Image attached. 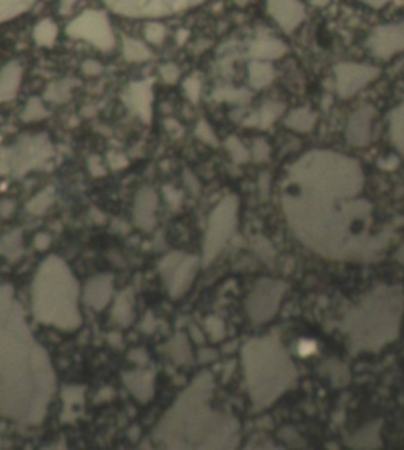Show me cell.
I'll return each instance as SVG.
<instances>
[{"label": "cell", "mask_w": 404, "mask_h": 450, "mask_svg": "<svg viewBox=\"0 0 404 450\" xmlns=\"http://www.w3.org/2000/svg\"><path fill=\"white\" fill-rule=\"evenodd\" d=\"M364 173L355 160L328 150L305 154L289 169L283 209L294 233L330 258L364 259L386 241L371 236V204L359 200Z\"/></svg>", "instance_id": "obj_1"}, {"label": "cell", "mask_w": 404, "mask_h": 450, "mask_svg": "<svg viewBox=\"0 0 404 450\" xmlns=\"http://www.w3.org/2000/svg\"><path fill=\"white\" fill-rule=\"evenodd\" d=\"M33 311L40 321L62 329H73L81 324L78 284L57 258H50L41 264L33 283Z\"/></svg>", "instance_id": "obj_2"}, {"label": "cell", "mask_w": 404, "mask_h": 450, "mask_svg": "<svg viewBox=\"0 0 404 450\" xmlns=\"http://www.w3.org/2000/svg\"><path fill=\"white\" fill-rule=\"evenodd\" d=\"M246 383L256 405H267L292 384V365L273 340H256L245 346Z\"/></svg>", "instance_id": "obj_3"}, {"label": "cell", "mask_w": 404, "mask_h": 450, "mask_svg": "<svg viewBox=\"0 0 404 450\" xmlns=\"http://www.w3.org/2000/svg\"><path fill=\"white\" fill-rule=\"evenodd\" d=\"M401 294H392L382 289L381 294H373L364 305L359 306L352 316L351 337L360 347H376L393 338L400 324Z\"/></svg>", "instance_id": "obj_4"}, {"label": "cell", "mask_w": 404, "mask_h": 450, "mask_svg": "<svg viewBox=\"0 0 404 450\" xmlns=\"http://www.w3.org/2000/svg\"><path fill=\"white\" fill-rule=\"evenodd\" d=\"M52 146L47 136H25L15 146L0 150V174L23 175L50 158Z\"/></svg>", "instance_id": "obj_5"}, {"label": "cell", "mask_w": 404, "mask_h": 450, "mask_svg": "<svg viewBox=\"0 0 404 450\" xmlns=\"http://www.w3.org/2000/svg\"><path fill=\"white\" fill-rule=\"evenodd\" d=\"M112 11L128 18H163L187 11L204 0H103Z\"/></svg>", "instance_id": "obj_6"}, {"label": "cell", "mask_w": 404, "mask_h": 450, "mask_svg": "<svg viewBox=\"0 0 404 450\" xmlns=\"http://www.w3.org/2000/svg\"><path fill=\"white\" fill-rule=\"evenodd\" d=\"M68 37L84 40L103 51H109L115 43L114 32L105 11L87 10L67 27Z\"/></svg>", "instance_id": "obj_7"}, {"label": "cell", "mask_w": 404, "mask_h": 450, "mask_svg": "<svg viewBox=\"0 0 404 450\" xmlns=\"http://www.w3.org/2000/svg\"><path fill=\"white\" fill-rule=\"evenodd\" d=\"M379 73L381 70L374 65L355 62L338 64L333 70L335 88L340 97L349 98L378 78Z\"/></svg>", "instance_id": "obj_8"}, {"label": "cell", "mask_w": 404, "mask_h": 450, "mask_svg": "<svg viewBox=\"0 0 404 450\" xmlns=\"http://www.w3.org/2000/svg\"><path fill=\"white\" fill-rule=\"evenodd\" d=\"M367 46L374 57L381 60L392 59L404 51V21L378 25L371 30Z\"/></svg>", "instance_id": "obj_9"}, {"label": "cell", "mask_w": 404, "mask_h": 450, "mask_svg": "<svg viewBox=\"0 0 404 450\" xmlns=\"http://www.w3.org/2000/svg\"><path fill=\"white\" fill-rule=\"evenodd\" d=\"M236 210L237 200L236 197H226V200L215 209L210 217V228L207 233V248L205 253L215 256V251L220 245L224 243L226 238L231 234V228L236 224Z\"/></svg>", "instance_id": "obj_10"}, {"label": "cell", "mask_w": 404, "mask_h": 450, "mask_svg": "<svg viewBox=\"0 0 404 450\" xmlns=\"http://www.w3.org/2000/svg\"><path fill=\"white\" fill-rule=\"evenodd\" d=\"M265 11L286 33L296 30L305 19V6L300 0H265Z\"/></svg>", "instance_id": "obj_11"}, {"label": "cell", "mask_w": 404, "mask_h": 450, "mask_svg": "<svg viewBox=\"0 0 404 450\" xmlns=\"http://www.w3.org/2000/svg\"><path fill=\"white\" fill-rule=\"evenodd\" d=\"M125 105L136 112L144 122H150L152 117V86L149 81H139V83L129 84L123 95Z\"/></svg>", "instance_id": "obj_12"}, {"label": "cell", "mask_w": 404, "mask_h": 450, "mask_svg": "<svg viewBox=\"0 0 404 450\" xmlns=\"http://www.w3.org/2000/svg\"><path fill=\"white\" fill-rule=\"evenodd\" d=\"M373 108H362L352 115L349 120L346 129V138L352 146H365L369 141V133H371V119H373Z\"/></svg>", "instance_id": "obj_13"}, {"label": "cell", "mask_w": 404, "mask_h": 450, "mask_svg": "<svg viewBox=\"0 0 404 450\" xmlns=\"http://www.w3.org/2000/svg\"><path fill=\"white\" fill-rule=\"evenodd\" d=\"M23 79V67L16 60H11L6 65H4L0 70V103L15 98L18 93V88Z\"/></svg>", "instance_id": "obj_14"}, {"label": "cell", "mask_w": 404, "mask_h": 450, "mask_svg": "<svg viewBox=\"0 0 404 450\" xmlns=\"http://www.w3.org/2000/svg\"><path fill=\"white\" fill-rule=\"evenodd\" d=\"M251 60H277L286 54V46L277 38H259L250 45Z\"/></svg>", "instance_id": "obj_15"}, {"label": "cell", "mask_w": 404, "mask_h": 450, "mask_svg": "<svg viewBox=\"0 0 404 450\" xmlns=\"http://www.w3.org/2000/svg\"><path fill=\"white\" fill-rule=\"evenodd\" d=\"M84 299L95 310L105 308L109 299H111V279H109V277L93 278L92 282L87 284Z\"/></svg>", "instance_id": "obj_16"}, {"label": "cell", "mask_w": 404, "mask_h": 450, "mask_svg": "<svg viewBox=\"0 0 404 450\" xmlns=\"http://www.w3.org/2000/svg\"><path fill=\"white\" fill-rule=\"evenodd\" d=\"M156 209V195L154 190L144 188L136 197L134 206V217L136 223L141 224L142 228H150L154 224V212Z\"/></svg>", "instance_id": "obj_17"}, {"label": "cell", "mask_w": 404, "mask_h": 450, "mask_svg": "<svg viewBox=\"0 0 404 450\" xmlns=\"http://www.w3.org/2000/svg\"><path fill=\"white\" fill-rule=\"evenodd\" d=\"M275 73H273V67L270 62L265 60H251L248 65V79L250 84L255 88H264L269 86Z\"/></svg>", "instance_id": "obj_18"}, {"label": "cell", "mask_w": 404, "mask_h": 450, "mask_svg": "<svg viewBox=\"0 0 404 450\" xmlns=\"http://www.w3.org/2000/svg\"><path fill=\"white\" fill-rule=\"evenodd\" d=\"M57 25L56 23L51 21V19H43V21H40L33 27V40H35V43L41 47L52 46L57 38Z\"/></svg>", "instance_id": "obj_19"}, {"label": "cell", "mask_w": 404, "mask_h": 450, "mask_svg": "<svg viewBox=\"0 0 404 450\" xmlns=\"http://www.w3.org/2000/svg\"><path fill=\"white\" fill-rule=\"evenodd\" d=\"M123 56L129 62H146V60L152 59V51L139 40L123 37Z\"/></svg>", "instance_id": "obj_20"}, {"label": "cell", "mask_w": 404, "mask_h": 450, "mask_svg": "<svg viewBox=\"0 0 404 450\" xmlns=\"http://www.w3.org/2000/svg\"><path fill=\"white\" fill-rule=\"evenodd\" d=\"M314 124H316V115H314V112L308 111V109H305V108L296 109V111H292L286 119L287 127L296 129V132H302V133L313 129Z\"/></svg>", "instance_id": "obj_21"}, {"label": "cell", "mask_w": 404, "mask_h": 450, "mask_svg": "<svg viewBox=\"0 0 404 450\" xmlns=\"http://www.w3.org/2000/svg\"><path fill=\"white\" fill-rule=\"evenodd\" d=\"M37 0H0V23H6L27 11Z\"/></svg>", "instance_id": "obj_22"}, {"label": "cell", "mask_w": 404, "mask_h": 450, "mask_svg": "<svg viewBox=\"0 0 404 450\" xmlns=\"http://www.w3.org/2000/svg\"><path fill=\"white\" fill-rule=\"evenodd\" d=\"M125 384L132 388V392L141 400H147L150 397V392H152V381H150L149 374H128V376H125Z\"/></svg>", "instance_id": "obj_23"}, {"label": "cell", "mask_w": 404, "mask_h": 450, "mask_svg": "<svg viewBox=\"0 0 404 450\" xmlns=\"http://www.w3.org/2000/svg\"><path fill=\"white\" fill-rule=\"evenodd\" d=\"M390 134H392L393 144L404 154V101L395 108L390 119Z\"/></svg>", "instance_id": "obj_24"}, {"label": "cell", "mask_w": 404, "mask_h": 450, "mask_svg": "<svg viewBox=\"0 0 404 450\" xmlns=\"http://www.w3.org/2000/svg\"><path fill=\"white\" fill-rule=\"evenodd\" d=\"M73 86H74L73 79H65V81L52 83L46 88V100H51L54 101V103H64V101L70 98Z\"/></svg>", "instance_id": "obj_25"}, {"label": "cell", "mask_w": 404, "mask_h": 450, "mask_svg": "<svg viewBox=\"0 0 404 450\" xmlns=\"http://www.w3.org/2000/svg\"><path fill=\"white\" fill-rule=\"evenodd\" d=\"M283 112V105L279 103H267L264 105L259 112L255 115V125L265 128L270 124H273V120H277Z\"/></svg>", "instance_id": "obj_26"}, {"label": "cell", "mask_w": 404, "mask_h": 450, "mask_svg": "<svg viewBox=\"0 0 404 450\" xmlns=\"http://www.w3.org/2000/svg\"><path fill=\"white\" fill-rule=\"evenodd\" d=\"M112 316L115 318V321L122 325H127L132 321V299L127 297V291L115 300Z\"/></svg>", "instance_id": "obj_27"}, {"label": "cell", "mask_w": 404, "mask_h": 450, "mask_svg": "<svg viewBox=\"0 0 404 450\" xmlns=\"http://www.w3.org/2000/svg\"><path fill=\"white\" fill-rule=\"evenodd\" d=\"M52 200H54L52 188H47V190H45V192H41L38 196L33 197V200L27 204V209H29V212L40 215V214L46 212L47 207H50L52 204Z\"/></svg>", "instance_id": "obj_28"}, {"label": "cell", "mask_w": 404, "mask_h": 450, "mask_svg": "<svg viewBox=\"0 0 404 450\" xmlns=\"http://www.w3.org/2000/svg\"><path fill=\"white\" fill-rule=\"evenodd\" d=\"M144 37L150 45H161L166 38V27L158 21H150L144 27Z\"/></svg>", "instance_id": "obj_29"}, {"label": "cell", "mask_w": 404, "mask_h": 450, "mask_svg": "<svg viewBox=\"0 0 404 450\" xmlns=\"http://www.w3.org/2000/svg\"><path fill=\"white\" fill-rule=\"evenodd\" d=\"M47 115V111L45 109L41 100L38 98H30L29 103H27L24 112H23V119L25 122H33V120H40L45 119Z\"/></svg>", "instance_id": "obj_30"}, {"label": "cell", "mask_w": 404, "mask_h": 450, "mask_svg": "<svg viewBox=\"0 0 404 450\" xmlns=\"http://www.w3.org/2000/svg\"><path fill=\"white\" fill-rule=\"evenodd\" d=\"M226 146H228L229 152L232 154V156H234L236 161L243 163L248 160V152H246V149L237 138H229L228 142H226Z\"/></svg>", "instance_id": "obj_31"}, {"label": "cell", "mask_w": 404, "mask_h": 450, "mask_svg": "<svg viewBox=\"0 0 404 450\" xmlns=\"http://www.w3.org/2000/svg\"><path fill=\"white\" fill-rule=\"evenodd\" d=\"M183 91L191 101H197L201 92V83L196 76H190L183 81Z\"/></svg>", "instance_id": "obj_32"}, {"label": "cell", "mask_w": 404, "mask_h": 450, "mask_svg": "<svg viewBox=\"0 0 404 450\" xmlns=\"http://www.w3.org/2000/svg\"><path fill=\"white\" fill-rule=\"evenodd\" d=\"M215 95L218 100H228V101H242L245 98H248V93L246 92L237 91V88H229V87L220 88Z\"/></svg>", "instance_id": "obj_33"}, {"label": "cell", "mask_w": 404, "mask_h": 450, "mask_svg": "<svg viewBox=\"0 0 404 450\" xmlns=\"http://www.w3.org/2000/svg\"><path fill=\"white\" fill-rule=\"evenodd\" d=\"M160 73H161V78H163L164 83H168V84H174V83H177V81H179V78H180L179 67L174 65V64L163 65V67L160 68Z\"/></svg>", "instance_id": "obj_34"}, {"label": "cell", "mask_w": 404, "mask_h": 450, "mask_svg": "<svg viewBox=\"0 0 404 450\" xmlns=\"http://www.w3.org/2000/svg\"><path fill=\"white\" fill-rule=\"evenodd\" d=\"M196 133L204 142H210V144H215V134L212 132L210 127L205 124V122H201L200 127H197Z\"/></svg>", "instance_id": "obj_35"}, {"label": "cell", "mask_w": 404, "mask_h": 450, "mask_svg": "<svg viewBox=\"0 0 404 450\" xmlns=\"http://www.w3.org/2000/svg\"><path fill=\"white\" fill-rule=\"evenodd\" d=\"M82 71L88 74V76H97V74L103 71V65L97 62V60H86V62L82 64Z\"/></svg>", "instance_id": "obj_36"}, {"label": "cell", "mask_w": 404, "mask_h": 450, "mask_svg": "<svg viewBox=\"0 0 404 450\" xmlns=\"http://www.w3.org/2000/svg\"><path fill=\"white\" fill-rule=\"evenodd\" d=\"M88 169H91V173L93 175H103V174H105V169H103L101 161H100L98 156H91V160H88Z\"/></svg>", "instance_id": "obj_37"}, {"label": "cell", "mask_w": 404, "mask_h": 450, "mask_svg": "<svg viewBox=\"0 0 404 450\" xmlns=\"http://www.w3.org/2000/svg\"><path fill=\"white\" fill-rule=\"evenodd\" d=\"M78 0H60V13L62 15H68Z\"/></svg>", "instance_id": "obj_38"}, {"label": "cell", "mask_w": 404, "mask_h": 450, "mask_svg": "<svg viewBox=\"0 0 404 450\" xmlns=\"http://www.w3.org/2000/svg\"><path fill=\"white\" fill-rule=\"evenodd\" d=\"M109 163H111V166L114 168V169H119V168H123V166H127V160L123 158V156H120V155H114V158L112 156H109Z\"/></svg>", "instance_id": "obj_39"}, {"label": "cell", "mask_w": 404, "mask_h": 450, "mask_svg": "<svg viewBox=\"0 0 404 450\" xmlns=\"http://www.w3.org/2000/svg\"><path fill=\"white\" fill-rule=\"evenodd\" d=\"M47 245H50V237L45 236V234H40L35 237V247L38 250H45L47 248Z\"/></svg>", "instance_id": "obj_40"}, {"label": "cell", "mask_w": 404, "mask_h": 450, "mask_svg": "<svg viewBox=\"0 0 404 450\" xmlns=\"http://www.w3.org/2000/svg\"><path fill=\"white\" fill-rule=\"evenodd\" d=\"M311 4L318 8H325V6L330 4V0H311Z\"/></svg>", "instance_id": "obj_41"}, {"label": "cell", "mask_w": 404, "mask_h": 450, "mask_svg": "<svg viewBox=\"0 0 404 450\" xmlns=\"http://www.w3.org/2000/svg\"><path fill=\"white\" fill-rule=\"evenodd\" d=\"M234 2H236L237 5H245L246 2H248V0H234Z\"/></svg>", "instance_id": "obj_42"}]
</instances>
